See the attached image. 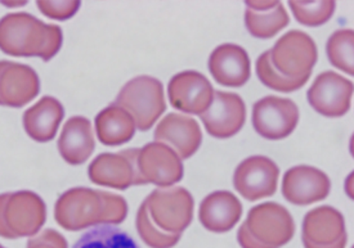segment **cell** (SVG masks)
Segmentation results:
<instances>
[{
  "label": "cell",
  "instance_id": "obj_1",
  "mask_svg": "<svg viewBox=\"0 0 354 248\" xmlns=\"http://www.w3.org/2000/svg\"><path fill=\"white\" fill-rule=\"evenodd\" d=\"M128 215V203L122 195L89 188H73L57 200L56 221L68 231L95 225L122 224Z\"/></svg>",
  "mask_w": 354,
  "mask_h": 248
},
{
  "label": "cell",
  "instance_id": "obj_2",
  "mask_svg": "<svg viewBox=\"0 0 354 248\" xmlns=\"http://www.w3.org/2000/svg\"><path fill=\"white\" fill-rule=\"evenodd\" d=\"M62 30L47 25L26 12L10 13L0 19V50L13 57H39L49 61L59 52Z\"/></svg>",
  "mask_w": 354,
  "mask_h": 248
},
{
  "label": "cell",
  "instance_id": "obj_3",
  "mask_svg": "<svg viewBox=\"0 0 354 248\" xmlns=\"http://www.w3.org/2000/svg\"><path fill=\"white\" fill-rule=\"evenodd\" d=\"M295 233L290 212L276 202L252 207L237 233L241 248H280L288 245Z\"/></svg>",
  "mask_w": 354,
  "mask_h": 248
},
{
  "label": "cell",
  "instance_id": "obj_4",
  "mask_svg": "<svg viewBox=\"0 0 354 248\" xmlns=\"http://www.w3.org/2000/svg\"><path fill=\"white\" fill-rule=\"evenodd\" d=\"M46 219V203L37 193L19 191L0 194V237H32L41 229Z\"/></svg>",
  "mask_w": 354,
  "mask_h": 248
},
{
  "label": "cell",
  "instance_id": "obj_5",
  "mask_svg": "<svg viewBox=\"0 0 354 248\" xmlns=\"http://www.w3.org/2000/svg\"><path fill=\"white\" fill-rule=\"evenodd\" d=\"M116 104L131 115L136 128L149 130L167 110L164 86L152 76H138L122 86Z\"/></svg>",
  "mask_w": 354,
  "mask_h": 248
},
{
  "label": "cell",
  "instance_id": "obj_6",
  "mask_svg": "<svg viewBox=\"0 0 354 248\" xmlns=\"http://www.w3.org/2000/svg\"><path fill=\"white\" fill-rule=\"evenodd\" d=\"M142 203L149 221L167 234L182 236L194 218V198L182 187L155 189Z\"/></svg>",
  "mask_w": 354,
  "mask_h": 248
},
{
  "label": "cell",
  "instance_id": "obj_7",
  "mask_svg": "<svg viewBox=\"0 0 354 248\" xmlns=\"http://www.w3.org/2000/svg\"><path fill=\"white\" fill-rule=\"evenodd\" d=\"M270 65L290 80H309L317 62V46L312 37L299 30H291L268 50Z\"/></svg>",
  "mask_w": 354,
  "mask_h": 248
},
{
  "label": "cell",
  "instance_id": "obj_8",
  "mask_svg": "<svg viewBox=\"0 0 354 248\" xmlns=\"http://www.w3.org/2000/svg\"><path fill=\"white\" fill-rule=\"evenodd\" d=\"M298 122V106L289 98L270 95L255 102L252 107V126L263 138H286L295 130Z\"/></svg>",
  "mask_w": 354,
  "mask_h": 248
},
{
  "label": "cell",
  "instance_id": "obj_9",
  "mask_svg": "<svg viewBox=\"0 0 354 248\" xmlns=\"http://www.w3.org/2000/svg\"><path fill=\"white\" fill-rule=\"evenodd\" d=\"M137 170L140 184L171 187L183 178V164L177 153L164 143L152 142L140 148Z\"/></svg>",
  "mask_w": 354,
  "mask_h": 248
},
{
  "label": "cell",
  "instance_id": "obj_10",
  "mask_svg": "<svg viewBox=\"0 0 354 248\" xmlns=\"http://www.w3.org/2000/svg\"><path fill=\"white\" fill-rule=\"evenodd\" d=\"M279 176L280 169L270 158L252 156L237 166L233 185L245 200L254 202L276 193Z\"/></svg>",
  "mask_w": 354,
  "mask_h": 248
},
{
  "label": "cell",
  "instance_id": "obj_11",
  "mask_svg": "<svg viewBox=\"0 0 354 248\" xmlns=\"http://www.w3.org/2000/svg\"><path fill=\"white\" fill-rule=\"evenodd\" d=\"M138 152L140 148H131L118 153H101L88 169L91 182L119 191L140 185L137 170Z\"/></svg>",
  "mask_w": 354,
  "mask_h": 248
},
{
  "label": "cell",
  "instance_id": "obj_12",
  "mask_svg": "<svg viewBox=\"0 0 354 248\" xmlns=\"http://www.w3.org/2000/svg\"><path fill=\"white\" fill-rule=\"evenodd\" d=\"M353 83L333 71L318 75L307 93L309 104L319 115L342 117L351 108Z\"/></svg>",
  "mask_w": 354,
  "mask_h": 248
},
{
  "label": "cell",
  "instance_id": "obj_13",
  "mask_svg": "<svg viewBox=\"0 0 354 248\" xmlns=\"http://www.w3.org/2000/svg\"><path fill=\"white\" fill-rule=\"evenodd\" d=\"M306 248H345L344 218L331 206H321L306 213L301 228Z\"/></svg>",
  "mask_w": 354,
  "mask_h": 248
},
{
  "label": "cell",
  "instance_id": "obj_14",
  "mask_svg": "<svg viewBox=\"0 0 354 248\" xmlns=\"http://www.w3.org/2000/svg\"><path fill=\"white\" fill-rule=\"evenodd\" d=\"M200 119L209 135L218 139L231 138L243 129L246 107L239 94L216 90L210 107L200 115Z\"/></svg>",
  "mask_w": 354,
  "mask_h": 248
},
{
  "label": "cell",
  "instance_id": "obj_15",
  "mask_svg": "<svg viewBox=\"0 0 354 248\" xmlns=\"http://www.w3.org/2000/svg\"><path fill=\"white\" fill-rule=\"evenodd\" d=\"M169 101L176 110L188 115H203L212 104L214 89L205 76L197 71H183L171 77Z\"/></svg>",
  "mask_w": 354,
  "mask_h": 248
},
{
  "label": "cell",
  "instance_id": "obj_16",
  "mask_svg": "<svg viewBox=\"0 0 354 248\" xmlns=\"http://www.w3.org/2000/svg\"><path fill=\"white\" fill-rule=\"evenodd\" d=\"M331 183L324 171L313 166H295L286 171L282 180V194L288 202L307 206L325 200Z\"/></svg>",
  "mask_w": 354,
  "mask_h": 248
},
{
  "label": "cell",
  "instance_id": "obj_17",
  "mask_svg": "<svg viewBox=\"0 0 354 248\" xmlns=\"http://www.w3.org/2000/svg\"><path fill=\"white\" fill-rule=\"evenodd\" d=\"M40 90L34 68L10 61H0V106L19 108L32 101Z\"/></svg>",
  "mask_w": 354,
  "mask_h": 248
},
{
  "label": "cell",
  "instance_id": "obj_18",
  "mask_svg": "<svg viewBox=\"0 0 354 248\" xmlns=\"http://www.w3.org/2000/svg\"><path fill=\"white\" fill-rule=\"evenodd\" d=\"M153 138L171 148L180 160H186L194 156L201 146L203 133L195 119L187 115L169 113L160 121Z\"/></svg>",
  "mask_w": 354,
  "mask_h": 248
},
{
  "label": "cell",
  "instance_id": "obj_19",
  "mask_svg": "<svg viewBox=\"0 0 354 248\" xmlns=\"http://www.w3.org/2000/svg\"><path fill=\"white\" fill-rule=\"evenodd\" d=\"M209 71L216 83L239 88L250 79V58L243 46L223 44L215 48L210 55Z\"/></svg>",
  "mask_w": 354,
  "mask_h": 248
},
{
  "label": "cell",
  "instance_id": "obj_20",
  "mask_svg": "<svg viewBox=\"0 0 354 248\" xmlns=\"http://www.w3.org/2000/svg\"><path fill=\"white\" fill-rule=\"evenodd\" d=\"M243 215V204L228 191H218L203 200L198 209V219L206 229L225 233L232 229Z\"/></svg>",
  "mask_w": 354,
  "mask_h": 248
},
{
  "label": "cell",
  "instance_id": "obj_21",
  "mask_svg": "<svg viewBox=\"0 0 354 248\" xmlns=\"http://www.w3.org/2000/svg\"><path fill=\"white\" fill-rule=\"evenodd\" d=\"M59 155L70 165H82L92 156L94 143L92 122L83 116L67 120L58 139Z\"/></svg>",
  "mask_w": 354,
  "mask_h": 248
},
{
  "label": "cell",
  "instance_id": "obj_22",
  "mask_svg": "<svg viewBox=\"0 0 354 248\" xmlns=\"http://www.w3.org/2000/svg\"><path fill=\"white\" fill-rule=\"evenodd\" d=\"M245 6V26L254 37L270 39L289 25V15L280 1L249 0Z\"/></svg>",
  "mask_w": 354,
  "mask_h": 248
},
{
  "label": "cell",
  "instance_id": "obj_23",
  "mask_svg": "<svg viewBox=\"0 0 354 248\" xmlns=\"http://www.w3.org/2000/svg\"><path fill=\"white\" fill-rule=\"evenodd\" d=\"M64 116L65 110L59 101L52 97H43L24 113V128L30 138L46 143L56 137Z\"/></svg>",
  "mask_w": 354,
  "mask_h": 248
},
{
  "label": "cell",
  "instance_id": "obj_24",
  "mask_svg": "<svg viewBox=\"0 0 354 248\" xmlns=\"http://www.w3.org/2000/svg\"><path fill=\"white\" fill-rule=\"evenodd\" d=\"M95 131L104 146H120L134 137L136 122L122 107L112 103L97 115Z\"/></svg>",
  "mask_w": 354,
  "mask_h": 248
},
{
  "label": "cell",
  "instance_id": "obj_25",
  "mask_svg": "<svg viewBox=\"0 0 354 248\" xmlns=\"http://www.w3.org/2000/svg\"><path fill=\"white\" fill-rule=\"evenodd\" d=\"M73 248H140L128 233L110 224L95 225L76 240Z\"/></svg>",
  "mask_w": 354,
  "mask_h": 248
},
{
  "label": "cell",
  "instance_id": "obj_26",
  "mask_svg": "<svg viewBox=\"0 0 354 248\" xmlns=\"http://www.w3.org/2000/svg\"><path fill=\"white\" fill-rule=\"evenodd\" d=\"M327 57L330 64L344 71L345 74L354 75V31L349 28L337 30L327 40Z\"/></svg>",
  "mask_w": 354,
  "mask_h": 248
},
{
  "label": "cell",
  "instance_id": "obj_27",
  "mask_svg": "<svg viewBox=\"0 0 354 248\" xmlns=\"http://www.w3.org/2000/svg\"><path fill=\"white\" fill-rule=\"evenodd\" d=\"M290 8L299 23L316 28L326 23L335 12V1H289Z\"/></svg>",
  "mask_w": 354,
  "mask_h": 248
},
{
  "label": "cell",
  "instance_id": "obj_28",
  "mask_svg": "<svg viewBox=\"0 0 354 248\" xmlns=\"http://www.w3.org/2000/svg\"><path fill=\"white\" fill-rule=\"evenodd\" d=\"M257 75L261 83L277 92H295L307 84V80H290L279 74L270 65L268 50L264 52L257 61Z\"/></svg>",
  "mask_w": 354,
  "mask_h": 248
},
{
  "label": "cell",
  "instance_id": "obj_29",
  "mask_svg": "<svg viewBox=\"0 0 354 248\" xmlns=\"http://www.w3.org/2000/svg\"><path fill=\"white\" fill-rule=\"evenodd\" d=\"M137 231L142 240L151 248H171L179 242V234H167L158 229L149 219L145 204H140V210L137 212Z\"/></svg>",
  "mask_w": 354,
  "mask_h": 248
},
{
  "label": "cell",
  "instance_id": "obj_30",
  "mask_svg": "<svg viewBox=\"0 0 354 248\" xmlns=\"http://www.w3.org/2000/svg\"><path fill=\"white\" fill-rule=\"evenodd\" d=\"M37 8L49 19H71L77 10L80 8V1H37Z\"/></svg>",
  "mask_w": 354,
  "mask_h": 248
},
{
  "label": "cell",
  "instance_id": "obj_31",
  "mask_svg": "<svg viewBox=\"0 0 354 248\" xmlns=\"http://www.w3.org/2000/svg\"><path fill=\"white\" fill-rule=\"evenodd\" d=\"M26 248H68L67 240L57 230H44L35 238L28 239Z\"/></svg>",
  "mask_w": 354,
  "mask_h": 248
},
{
  "label": "cell",
  "instance_id": "obj_32",
  "mask_svg": "<svg viewBox=\"0 0 354 248\" xmlns=\"http://www.w3.org/2000/svg\"><path fill=\"white\" fill-rule=\"evenodd\" d=\"M0 248H6V247H3V246H1V245H0Z\"/></svg>",
  "mask_w": 354,
  "mask_h": 248
}]
</instances>
